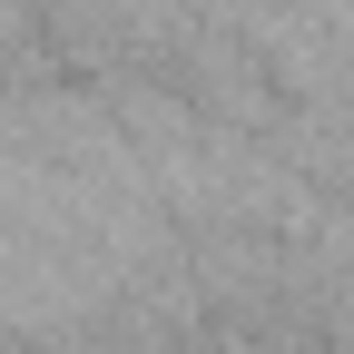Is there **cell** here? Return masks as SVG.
I'll use <instances>...</instances> for the list:
<instances>
[{"label":"cell","instance_id":"1","mask_svg":"<svg viewBox=\"0 0 354 354\" xmlns=\"http://www.w3.org/2000/svg\"><path fill=\"white\" fill-rule=\"evenodd\" d=\"M216 344H227V335H216ZM227 354H276V344H227Z\"/></svg>","mask_w":354,"mask_h":354}]
</instances>
